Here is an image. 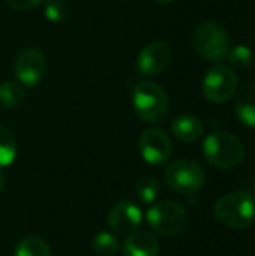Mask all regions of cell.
Here are the masks:
<instances>
[{
  "label": "cell",
  "instance_id": "obj_1",
  "mask_svg": "<svg viewBox=\"0 0 255 256\" xmlns=\"http://www.w3.org/2000/svg\"><path fill=\"white\" fill-rule=\"evenodd\" d=\"M132 106L143 122L158 123L168 114V98L158 82L143 80L132 88Z\"/></svg>",
  "mask_w": 255,
  "mask_h": 256
},
{
  "label": "cell",
  "instance_id": "obj_2",
  "mask_svg": "<svg viewBox=\"0 0 255 256\" xmlns=\"http://www.w3.org/2000/svg\"><path fill=\"white\" fill-rule=\"evenodd\" d=\"M206 160L219 170H233L245 159L242 141L227 132H213L203 142Z\"/></svg>",
  "mask_w": 255,
  "mask_h": 256
},
{
  "label": "cell",
  "instance_id": "obj_3",
  "mask_svg": "<svg viewBox=\"0 0 255 256\" xmlns=\"http://www.w3.org/2000/svg\"><path fill=\"white\" fill-rule=\"evenodd\" d=\"M215 216L233 230H245L255 222V198L246 192H231L215 204Z\"/></svg>",
  "mask_w": 255,
  "mask_h": 256
},
{
  "label": "cell",
  "instance_id": "obj_4",
  "mask_svg": "<svg viewBox=\"0 0 255 256\" xmlns=\"http://www.w3.org/2000/svg\"><path fill=\"white\" fill-rule=\"evenodd\" d=\"M146 220L149 226L159 236L173 237L188 226L189 214L179 202L159 201L147 210Z\"/></svg>",
  "mask_w": 255,
  "mask_h": 256
},
{
  "label": "cell",
  "instance_id": "obj_5",
  "mask_svg": "<svg viewBox=\"0 0 255 256\" xmlns=\"http://www.w3.org/2000/svg\"><path fill=\"white\" fill-rule=\"evenodd\" d=\"M164 178L171 190L183 195H191L198 192L204 186L206 174L198 162L191 159H179L167 166Z\"/></svg>",
  "mask_w": 255,
  "mask_h": 256
},
{
  "label": "cell",
  "instance_id": "obj_6",
  "mask_svg": "<svg viewBox=\"0 0 255 256\" xmlns=\"http://www.w3.org/2000/svg\"><path fill=\"white\" fill-rule=\"evenodd\" d=\"M194 46L200 57L207 62H221L230 50L228 33L216 22H201L194 32Z\"/></svg>",
  "mask_w": 255,
  "mask_h": 256
},
{
  "label": "cell",
  "instance_id": "obj_7",
  "mask_svg": "<svg viewBox=\"0 0 255 256\" xmlns=\"http://www.w3.org/2000/svg\"><path fill=\"white\" fill-rule=\"evenodd\" d=\"M237 90V75L225 64L212 66L203 80V93L212 104L228 102Z\"/></svg>",
  "mask_w": 255,
  "mask_h": 256
},
{
  "label": "cell",
  "instance_id": "obj_8",
  "mask_svg": "<svg viewBox=\"0 0 255 256\" xmlns=\"http://www.w3.org/2000/svg\"><path fill=\"white\" fill-rule=\"evenodd\" d=\"M12 69L17 81L26 88H32L42 81L47 72V58L38 48H23L17 52Z\"/></svg>",
  "mask_w": 255,
  "mask_h": 256
},
{
  "label": "cell",
  "instance_id": "obj_9",
  "mask_svg": "<svg viewBox=\"0 0 255 256\" xmlns=\"http://www.w3.org/2000/svg\"><path fill=\"white\" fill-rule=\"evenodd\" d=\"M171 54V46L167 42H152L140 51L135 62V69L144 78L158 76L170 64Z\"/></svg>",
  "mask_w": 255,
  "mask_h": 256
},
{
  "label": "cell",
  "instance_id": "obj_10",
  "mask_svg": "<svg viewBox=\"0 0 255 256\" xmlns=\"http://www.w3.org/2000/svg\"><path fill=\"white\" fill-rule=\"evenodd\" d=\"M138 148L141 153V158L155 166L164 165L173 152L171 141L168 135L158 128H149L146 129L138 141Z\"/></svg>",
  "mask_w": 255,
  "mask_h": 256
},
{
  "label": "cell",
  "instance_id": "obj_11",
  "mask_svg": "<svg viewBox=\"0 0 255 256\" xmlns=\"http://www.w3.org/2000/svg\"><path fill=\"white\" fill-rule=\"evenodd\" d=\"M143 220V213L132 201H119L111 207L107 216V224L116 234H129L135 231Z\"/></svg>",
  "mask_w": 255,
  "mask_h": 256
},
{
  "label": "cell",
  "instance_id": "obj_12",
  "mask_svg": "<svg viewBox=\"0 0 255 256\" xmlns=\"http://www.w3.org/2000/svg\"><path fill=\"white\" fill-rule=\"evenodd\" d=\"M125 256H158L159 242L149 231H132L123 242Z\"/></svg>",
  "mask_w": 255,
  "mask_h": 256
},
{
  "label": "cell",
  "instance_id": "obj_13",
  "mask_svg": "<svg viewBox=\"0 0 255 256\" xmlns=\"http://www.w3.org/2000/svg\"><path fill=\"white\" fill-rule=\"evenodd\" d=\"M171 132L173 135L182 141V142H195L198 141L204 134V124L203 122L191 114H182L176 117L171 123Z\"/></svg>",
  "mask_w": 255,
  "mask_h": 256
},
{
  "label": "cell",
  "instance_id": "obj_14",
  "mask_svg": "<svg viewBox=\"0 0 255 256\" xmlns=\"http://www.w3.org/2000/svg\"><path fill=\"white\" fill-rule=\"evenodd\" d=\"M234 106L239 120L255 129V81L245 84L239 90Z\"/></svg>",
  "mask_w": 255,
  "mask_h": 256
},
{
  "label": "cell",
  "instance_id": "obj_15",
  "mask_svg": "<svg viewBox=\"0 0 255 256\" xmlns=\"http://www.w3.org/2000/svg\"><path fill=\"white\" fill-rule=\"evenodd\" d=\"M26 98V87L17 80H8L0 82V108L12 110L21 105Z\"/></svg>",
  "mask_w": 255,
  "mask_h": 256
},
{
  "label": "cell",
  "instance_id": "obj_16",
  "mask_svg": "<svg viewBox=\"0 0 255 256\" xmlns=\"http://www.w3.org/2000/svg\"><path fill=\"white\" fill-rule=\"evenodd\" d=\"M15 256H51L50 244L39 237L21 238L14 250Z\"/></svg>",
  "mask_w": 255,
  "mask_h": 256
},
{
  "label": "cell",
  "instance_id": "obj_17",
  "mask_svg": "<svg viewBox=\"0 0 255 256\" xmlns=\"http://www.w3.org/2000/svg\"><path fill=\"white\" fill-rule=\"evenodd\" d=\"M17 158V141L14 134L0 124V170L9 166Z\"/></svg>",
  "mask_w": 255,
  "mask_h": 256
},
{
  "label": "cell",
  "instance_id": "obj_18",
  "mask_svg": "<svg viewBox=\"0 0 255 256\" xmlns=\"http://www.w3.org/2000/svg\"><path fill=\"white\" fill-rule=\"evenodd\" d=\"M92 248L95 254H98L99 256H114L119 252L120 244L116 236L110 234L108 231H102L93 237Z\"/></svg>",
  "mask_w": 255,
  "mask_h": 256
},
{
  "label": "cell",
  "instance_id": "obj_19",
  "mask_svg": "<svg viewBox=\"0 0 255 256\" xmlns=\"http://www.w3.org/2000/svg\"><path fill=\"white\" fill-rule=\"evenodd\" d=\"M135 194L138 196V200L143 204H152L158 200L159 194H161V188L156 178L153 177H143L137 182L135 186Z\"/></svg>",
  "mask_w": 255,
  "mask_h": 256
},
{
  "label": "cell",
  "instance_id": "obj_20",
  "mask_svg": "<svg viewBox=\"0 0 255 256\" xmlns=\"http://www.w3.org/2000/svg\"><path fill=\"white\" fill-rule=\"evenodd\" d=\"M44 16L54 24H60L69 16V6L65 0H45L44 2Z\"/></svg>",
  "mask_w": 255,
  "mask_h": 256
},
{
  "label": "cell",
  "instance_id": "obj_21",
  "mask_svg": "<svg viewBox=\"0 0 255 256\" xmlns=\"http://www.w3.org/2000/svg\"><path fill=\"white\" fill-rule=\"evenodd\" d=\"M227 58H228L231 66H236L239 69H246V68H249L252 64L254 54H252V51L248 46L236 45V46H230Z\"/></svg>",
  "mask_w": 255,
  "mask_h": 256
},
{
  "label": "cell",
  "instance_id": "obj_22",
  "mask_svg": "<svg viewBox=\"0 0 255 256\" xmlns=\"http://www.w3.org/2000/svg\"><path fill=\"white\" fill-rule=\"evenodd\" d=\"M42 0H6L8 6L14 10H27L38 6Z\"/></svg>",
  "mask_w": 255,
  "mask_h": 256
},
{
  "label": "cell",
  "instance_id": "obj_23",
  "mask_svg": "<svg viewBox=\"0 0 255 256\" xmlns=\"http://www.w3.org/2000/svg\"><path fill=\"white\" fill-rule=\"evenodd\" d=\"M5 186H6V177H5V174L0 171V192L5 189Z\"/></svg>",
  "mask_w": 255,
  "mask_h": 256
},
{
  "label": "cell",
  "instance_id": "obj_24",
  "mask_svg": "<svg viewBox=\"0 0 255 256\" xmlns=\"http://www.w3.org/2000/svg\"><path fill=\"white\" fill-rule=\"evenodd\" d=\"M156 3H159V4H168V3H173L174 0H155Z\"/></svg>",
  "mask_w": 255,
  "mask_h": 256
},
{
  "label": "cell",
  "instance_id": "obj_25",
  "mask_svg": "<svg viewBox=\"0 0 255 256\" xmlns=\"http://www.w3.org/2000/svg\"><path fill=\"white\" fill-rule=\"evenodd\" d=\"M254 192H255V183H254Z\"/></svg>",
  "mask_w": 255,
  "mask_h": 256
}]
</instances>
